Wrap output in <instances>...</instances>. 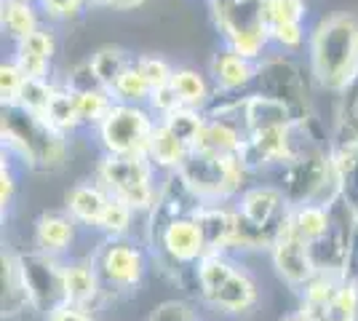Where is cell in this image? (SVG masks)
I'll return each mask as SVG.
<instances>
[{"instance_id":"cell-18","label":"cell","mask_w":358,"mask_h":321,"mask_svg":"<svg viewBox=\"0 0 358 321\" xmlns=\"http://www.w3.org/2000/svg\"><path fill=\"white\" fill-rule=\"evenodd\" d=\"M107 204H110V193L91 177V180H83L70 187L67 201H64V212L70 214L80 228L96 230Z\"/></svg>"},{"instance_id":"cell-23","label":"cell","mask_w":358,"mask_h":321,"mask_svg":"<svg viewBox=\"0 0 358 321\" xmlns=\"http://www.w3.org/2000/svg\"><path fill=\"white\" fill-rule=\"evenodd\" d=\"M331 161H334L340 199L358 214V142L331 145Z\"/></svg>"},{"instance_id":"cell-9","label":"cell","mask_w":358,"mask_h":321,"mask_svg":"<svg viewBox=\"0 0 358 321\" xmlns=\"http://www.w3.org/2000/svg\"><path fill=\"white\" fill-rule=\"evenodd\" d=\"M299 311L310 321H358V284L343 276L318 273L299 292Z\"/></svg>"},{"instance_id":"cell-24","label":"cell","mask_w":358,"mask_h":321,"mask_svg":"<svg viewBox=\"0 0 358 321\" xmlns=\"http://www.w3.org/2000/svg\"><path fill=\"white\" fill-rule=\"evenodd\" d=\"M171 86L174 92L179 94L182 105L185 107H195V110H206L214 99V83H211L209 76H203L201 70L195 67H177L174 70V78H171Z\"/></svg>"},{"instance_id":"cell-5","label":"cell","mask_w":358,"mask_h":321,"mask_svg":"<svg viewBox=\"0 0 358 321\" xmlns=\"http://www.w3.org/2000/svg\"><path fill=\"white\" fill-rule=\"evenodd\" d=\"M158 169L148 155H107L102 153L94 169V180L110 193V199L129 204L136 214H148L161 187Z\"/></svg>"},{"instance_id":"cell-8","label":"cell","mask_w":358,"mask_h":321,"mask_svg":"<svg viewBox=\"0 0 358 321\" xmlns=\"http://www.w3.org/2000/svg\"><path fill=\"white\" fill-rule=\"evenodd\" d=\"M158 118L142 105L115 102L110 115L96 129V139L107 155H148L150 137Z\"/></svg>"},{"instance_id":"cell-21","label":"cell","mask_w":358,"mask_h":321,"mask_svg":"<svg viewBox=\"0 0 358 321\" xmlns=\"http://www.w3.org/2000/svg\"><path fill=\"white\" fill-rule=\"evenodd\" d=\"M243 118H246L249 134H252V131H265V129H289L292 123L297 121L294 113L286 105L270 99V97H262V94H257V92L246 94Z\"/></svg>"},{"instance_id":"cell-44","label":"cell","mask_w":358,"mask_h":321,"mask_svg":"<svg viewBox=\"0 0 358 321\" xmlns=\"http://www.w3.org/2000/svg\"><path fill=\"white\" fill-rule=\"evenodd\" d=\"M43 321H96V313H91L86 308H78V306H59L57 311H51Z\"/></svg>"},{"instance_id":"cell-32","label":"cell","mask_w":358,"mask_h":321,"mask_svg":"<svg viewBox=\"0 0 358 321\" xmlns=\"http://www.w3.org/2000/svg\"><path fill=\"white\" fill-rule=\"evenodd\" d=\"M203 121H206V113L203 110H195V107H179L174 113H169L166 118H161L169 131H174L185 145H190L193 148L198 134H201V129H203Z\"/></svg>"},{"instance_id":"cell-1","label":"cell","mask_w":358,"mask_h":321,"mask_svg":"<svg viewBox=\"0 0 358 321\" xmlns=\"http://www.w3.org/2000/svg\"><path fill=\"white\" fill-rule=\"evenodd\" d=\"M305 51L315 86L337 97L345 94L358 80V14L337 11L315 22Z\"/></svg>"},{"instance_id":"cell-46","label":"cell","mask_w":358,"mask_h":321,"mask_svg":"<svg viewBox=\"0 0 358 321\" xmlns=\"http://www.w3.org/2000/svg\"><path fill=\"white\" fill-rule=\"evenodd\" d=\"M343 278L356 281L358 284V230H356V236H353V244H350V252H348V260H345Z\"/></svg>"},{"instance_id":"cell-30","label":"cell","mask_w":358,"mask_h":321,"mask_svg":"<svg viewBox=\"0 0 358 321\" xmlns=\"http://www.w3.org/2000/svg\"><path fill=\"white\" fill-rule=\"evenodd\" d=\"M134 220H136V212L129 204H123L118 199H110L96 230L102 233V238H131Z\"/></svg>"},{"instance_id":"cell-19","label":"cell","mask_w":358,"mask_h":321,"mask_svg":"<svg viewBox=\"0 0 358 321\" xmlns=\"http://www.w3.org/2000/svg\"><path fill=\"white\" fill-rule=\"evenodd\" d=\"M3 321H24L27 316H38L30 303L27 287L19 273L14 249H3Z\"/></svg>"},{"instance_id":"cell-15","label":"cell","mask_w":358,"mask_h":321,"mask_svg":"<svg viewBox=\"0 0 358 321\" xmlns=\"http://www.w3.org/2000/svg\"><path fill=\"white\" fill-rule=\"evenodd\" d=\"M78 230L80 225L64 209L43 212L32 225V249L43 252L48 257L67 260V255H73V246L78 241Z\"/></svg>"},{"instance_id":"cell-39","label":"cell","mask_w":358,"mask_h":321,"mask_svg":"<svg viewBox=\"0 0 358 321\" xmlns=\"http://www.w3.org/2000/svg\"><path fill=\"white\" fill-rule=\"evenodd\" d=\"M148 321H201L187 300H164L152 308Z\"/></svg>"},{"instance_id":"cell-12","label":"cell","mask_w":358,"mask_h":321,"mask_svg":"<svg viewBox=\"0 0 358 321\" xmlns=\"http://www.w3.org/2000/svg\"><path fill=\"white\" fill-rule=\"evenodd\" d=\"M268 255H270V262H273L275 276L284 281L289 290L297 292V294L318 276L310 244L302 241L297 233L292 230V225H286V230L281 233V238L273 244V249H270Z\"/></svg>"},{"instance_id":"cell-10","label":"cell","mask_w":358,"mask_h":321,"mask_svg":"<svg viewBox=\"0 0 358 321\" xmlns=\"http://www.w3.org/2000/svg\"><path fill=\"white\" fill-rule=\"evenodd\" d=\"M16 262H19V273L27 287L30 303L38 316H48L51 311L67 303L64 294V262L59 257H48L38 249H27V252H16Z\"/></svg>"},{"instance_id":"cell-38","label":"cell","mask_w":358,"mask_h":321,"mask_svg":"<svg viewBox=\"0 0 358 321\" xmlns=\"http://www.w3.org/2000/svg\"><path fill=\"white\" fill-rule=\"evenodd\" d=\"M24 80H27V78L16 67L14 59H3V64H0V99H3V107L16 105Z\"/></svg>"},{"instance_id":"cell-43","label":"cell","mask_w":358,"mask_h":321,"mask_svg":"<svg viewBox=\"0 0 358 321\" xmlns=\"http://www.w3.org/2000/svg\"><path fill=\"white\" fill-rule=\"evenodd\" d=\"M16 201V169H14V158L3 155V164H0V206H3V214L11 212Z\"/></svg>"},{"instance_id":"cell-17","label":"cell","mask_w":358,"mask_h":321,"mask_svg":"<svg viewBox=\"0 0 358 321\" xmlns=\"http://www.w3.org/2000/svg\"><path fill=\"white\" fill-rule=\"evenodd\" d=\"M209 78L214 92L220 94H249L257 78V62L236 54L233 48L220 46L209 62Z\"/></svg>"},{"instance_id":"cell-28","label":"cell","mask_w":358,"mask_h":321,"mask_svg":"<svg viewBox=\"0 0 358 321\" xmlns=\"http://www.w3.org/2000/svg\"><path fill=\"white\" fill-rule=\"evenodd\" d=\"M75 105H78V115H80V126L83 129H99L102 121L110 115V110L115 105L113 94L107 89H91V92H73Z\"/></svg>"},{"instance_id":"cell-42","label":"cell","mask_w":358,"mask_h":321,"mask_svg":"<svg viewBox=\"0 0 358 321\" xmlns=\"http://www.w3.org/2000/svg\"><path fill=\"white\" fill-rule=\"evenodd\" d=\"M11 59L16 62V67L24 73V78H35V80H54L51 73H54V62L41 59V57H30V54H22V51H14Z\"/></svg>"},{"instance_id":"cell-48","label":"cell","mask_w":358,"mask_h":321,"mask_svg":"<svg viewBox=\"0 0 358 321\" xmlns=\"http://www.w3.org/2000/svg\"><path fill=\"white\" fill-rule=\"evenodd\" d=\"M30 3H35V0H30Z\"/></svg>"},{"instance_id":"cell-35","label":"cell","mask_w":358,"mask_h":321,"mask_svg":"<svg viewBox=\"0 0 358 321\" xmlns=\"http://www.w3.org/2000/svg\"><path fill=\"white\" fill-rule=\"evenodd\" d=\"M134 64H136V70L145 76V80L150 83V89L169 86L171 78H174V70H177V67H171V64H169L164 57H158V54H136Z\"/></svg>"},{"instance_id":"cell-3","label":"cell","mask_w":358,"mask_h":321,"mask_svg":"<svg viewBox=\"0 0 358 321\" xmlns=\"http://www.w3.org/2000/svg\"><path fill=\"white\" fill-rule=\"evenodd\" d=\"M270 177H273V185L281 187V193L292 206L331 204L340 196L331 150L327 148L302 150L292 161H286L281 169H275Z\"/></svg>"},{"instance_id":"cell-13","label":"cell","mask_w":358,"mask_h":321,"mask_svg":"<svg viewBox=\"0 0 358 321\" xmlns=\"http://www.w3.org/2000/svg\"><path fill=\"white\" fill-rule=\"evenodd\" d=\"M203 306H209L211 311H220L222 316H246L252 313L257 303H259V287L254 281V276L238 265L233 273L224 278L217 290L211 292L209 297L201 300Z\"/></svg>"},{"instance_id":"cell-11","label":"cell","mask_w":358,"mask_h":321,"mask_svg":"<svg viewBox=\"0 0 358 321\" xmlns=\"http://www.w3.org/2000/svg\"><path fill=\"white\" fill-rule=\"evenodd\" d=\"M203 201L195 196L193 190L187 187V183L179 177L177 171L174 174H164L161 177V187H158V199L152 204L145 217H148V225H145V233H142V241L150 252L158 246V238L171 222H177L182 217H193L198 212Z\"/></svg>"},{"instance_id":"cell-6","label":"cell","mask_w":358,"mask_h":321,"mask_svg":"<svg viewBox=\"0 0 358 321\" xmlns=\"http://www.w3.org/2000/svg\"><path fill=\"white\" fill-rule=\"evenodd\" d=\"M310 83V73H305V67L292 54H268L262 62H257L252 92L281 102L294 113L297 121H305L315 115Z\"/></svg>"},{"instance_id":"cell-41","label":"cell","mask_w":358,"mask_h":321,"mask_svg":"<svg viewBox=\"0 0 358 321\" xmlns=\"http://www.w3.org/2000/svg\"><path fill=\"white\" fill-rule=\"evenodd\" d=\"M179 107H182V99H179V94L174 92L171 83H169V86H161V89H152V94H150L148 110L158 118V121L166 118L169 113L179 110Z\"/></svg>"},{"instance_id":"cell-37","label":"cell","mask_w":358,"mask_h":321,"mask_svg":"<svg viewBox=\"0 0 358 321\" xmlns=\"http://www.w3.org/2000/svg\"><path fill=\"white\" fill-rule=\"evenodd\" d=\"M35 3L48 22H73L89 8V0H35Z\"/></svg>"},{"instance_id":"cell-16","label":"cell","mask_w":358,"mask_h":321,"mask_svg":"<svg viewBox=\"0 0 358 321\" xmlns=\"http://www.w3.org/2000/svg\"><path fill=\"white\" fill-rule=\"evenodd\" d=\"M193 217L201 228V236H203L206 255H220V252L233 255V241H236V206H233V201L201 204Z\"/></svg>"},{"instance_id":"cell-27","label":"cell","mask_w":358,"mask_h":321,"mask_svg":"<svg viewBox=\"0 0 358 321\" xmlns=\"http://www.w3.org/2000/svg\"><path fill=\"white\" fill-rule=\"evenodd\" d=\"M43 121L48 123L54 131L64 134V137H70L78 129H83V126H80V115H78V105H75V97L67 86L59 83V89L54 94L51 105L45 110Z\"/></svg>"},{"instance_id":"cell-33","label":"cell","mask_w":358,"mask_h":321,"mask_svg":"<svg viewBox=\"0 0 358 321\" xmlns=\"http://www.w3.org/2000/svg\"><path fill=\"white\" fill-rule=\"evenodd\" d=\"M310 30L305 22H286V24H273L270 27V46H275L281 54H299L308 48Z\"/></svg>"},{"instance_id":"cell-14","label":"cell","mask_w":358,"mask_h":321,"mask_svg":"<svg viewBox=\"0 0 358 321\" xmlns=\"http://www.w3.org/2000/svg\"><path fill=\"white\" fill-rule=\"evenodd\" d=\"M64 294H67V306L86 308L91 313H99V308L105 306L102 278L91 262V255L67 257V262H64Z\"/></svg>"},{"instance_id":"cell-7","label":"cell","mask_w":358,"mask_h":321,"mask_svg":"<svg viewBox=\"0 0 358 321\" xmlns=\"http://www.w3.org/2000/svg\"><path fill=\"white\" fill-rule=\"evenodd\" d=\"M179 177L187 183L203 204L214 201H236L249 187L252 174L241 164L238 153L233 155H203L190 153L185 166L177 171Z\"/></svg>"},{"instance_id":"cell-40","label":"cell","mask_w":358,"mask_h":321,"mask_svg":"<svg viewBox=\"0 0 358 321\" xmlns=\"http://www.w3.org/2000/svg\"><path fill=\"white\" fill-rule=\"evenodd\" d=\"M62 86H67L70 92H91V89H105L102 83H99V78L94 73V67H91V62H80V64H75L73 70L67 73V78L62 80Z\"/></svg>"},{"instance_id":"cell-22","label":"cell","mask_w":358,"mask_h":321,"mask_svg":"<svg viewBox=\"0 0 358 321\" xmlns=\"http://www.w3.org/2000/svg\"><path fill=\"white\" fill-rule=\"evenodd\" d=\"M0 24H3V32L14 43H19V41H24L35 30H41L45 22L41 8H38V3H30V0H3V6H0Z\"/></svg>"},{"instance_id":"cell-26","label":"cell","mask_w":358,"mask_h":321,"mask_svg":"<svg viewBox=\"0 0 358 321\" xmlns=\"http://www.w3.org/2000/svg\"><path fill=\"white\" fill-rule=\"evenodd\" d=\"M91 67L99 78V83L105 86L107 92L118 83V78L134 64V54H129L126 48L120 46H99L91 54Z\"/></svg>"},{"instance_id":"cell-45","label":"cell","mask_w":358,"mask_h":321,"mask_svg":"<svg viewBox=\"0 0 358 321\" xmlns=\"http://www.w3.org/2000/svg\"><path fill=\"white\" fill-rule=\"evenodd\" d=\"M145 0H89V8H107V11H134Z\"/></svg>"},{"instance_id":"cell-2","label":"cell","mask_w":358,"mask_h":321,"mask_svg":"<svg viewBox=\"0 0 358 321\" xmlns=\"http://www.w3.org/2000/svg\"><path fill=\"white\" fill-rule=\"evenodd\" d=\"M0 137L3 155L22 161L30 171H59L70 155V137L54 131L43 118H35L22 107H3Z\"/></svg>"},{"instance_id":"cell-31","label":"cell","mask_w":358,"mask_h":321,"mask_svg":"<svg viewBox=\"0 0 358 321\" xmlns=\"http://www.w3.org/2000/svg\"><path fill=\"white\" fill-rule=\"evenodd\" d=\"M110 94H113V99H115V102H120V105H142V107H148L152 89H150V83L145 80V76L136 70V64H131V67H129V70L118 78V83L110 89Z\"/></svg>"},{"instance_id":"cell-34","label":"cell","mask_w":358,"mask_h":321,"mask_svg":"<svg viewBox=\"0 0 358 321\" xmlns=\"http://www.w3.org/2000/svg\"><path fill=\"white\" fill-rule=\"evenodd\" d=\"M57 48H59L57 32H54V27H48V24H43L41 30H35L32 35H27L24 41L14 43V51L30 54V57H41V59H48V62H54Z\"/></svg>"},{"instance_id":"cell-25","label":"cell","mask_w":358,"mask_h":321,"mask_svg":"<svg viewBox=\"0 0 358 321\" xmlns=\"http://www.w3.org/2000/svg\"><path fill=\"white\" fill-rule=\"evenodd\" d=\"M329 222H331L329 204H302V206H292V214H289L292 230L308 244H315L318 238L327 236Z\"/></svg>"},{"instance_id":"cell-36","label":"cell","mask_w":358,"mask_h":321,"mask_svg":"<svg viewBox=\"0 0 358 321\" xmlns=\"http://www.w3.org/2000/svg\"><path fill=\"white\" fill-rule=\"evenodd\" d=\"M308 3L305 0H265V19L268 27L286 24V22H305Z\"/></svg>"},{"instance_id":"cell-47","label":"cell","mask_w":358,"mask_h":321,"mask_svg":"<svg viewBox=\"0 0 358 321\" xmlns=\"http://www.w3.org/2000/svg\"><path fill=\"white\" fill-rule=\"evenodd\" d=\"M281 321H310V319H308V316H305V313H302V311H299V308H297V311H292V313H286V316H284V319H281Z\"/></svg>"},{"instance_id":"cell-20","label":"cell","mask_w":358,"mask_h":321,"mask_svg":"<svg viewBox=\"0 0 358 321\" xmlns=\"http://www.w3.org/2000/svg\"><path fill=\"white\" fill-rule=\"evenodd\" d=\"M190 153H193L190 145H185L161 121L155 123V131H152L148 145V158L150 164L158 169V174H174V171H179V169L185 166V161L190 158Z\"/></svg>"},{"instance_id":"cell-4","label":"cell","mask_w":358,"mask_h":321,"mask_svg":"<svg viewBox=\"0 0 358 321\" xmlns=\"http://www.w3.org/2000/svg\"><path fill=\"white\" fill-rule=\"evenodd\" d=\"M150 249L142 238H102L91 252V262L102 278L105 306L134 294L150 268Z\"/></svg>"},{"instance_id":"cell-29","label":"cell","mask_w":358,"mask_h":321,"mask_svg":"<svg viewBox=\"0 0 358 321\" xmlns=\"http://www.w3.org/2000/svg\"><path fill=\"white\" fill-rule=\"evenodd\" d=\"M57 89H59L57 80H35V78H27L14 107H22L24 113H30L35 118H43L48 105H51V99H54V94H57Z\"/></svg>"}]
</instances>
